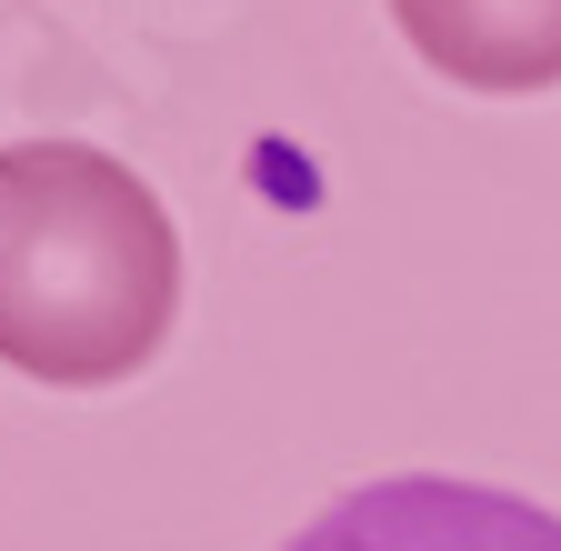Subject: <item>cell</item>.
<instances>
[{
    "label": "cell",
    "instance_id": "6da1fadb",
    "mask_svg": "<svg viewBox=\"0 0 561 551\" xmlns=\"http://www.w3.org/2000/svg\"><path fill=\"white\" fill-rule=\"evenodd\" d=\"M181 231L161 191L91 141L0 151V371L111 391L171 341Z\"/></svg>",
    "mask_w": 561,
    "mask_h": 551
},
{
    "label": "cell",
    "instance_id": "3957f363",
    "mask_svg": "<svg viewBox=\"0 0 561 551\" xmlns=\"http://www.w3.org/2000/svg\"><path fill=\"white\" fill-rule=\"evenodd\" d=\"M401 41L461 91H551L561 81V0H391Z\"/></svg>",
    "mask_w": 561,
    "mask_h": 551
},
{
    "label": "cell",
    "instance_id": "7a4b0ae2",
    "mask_svg": "<svg viewBox=\"0 0 561 551\" xmlns=\"http://www.w3.org/2000/svg\"><path fill=\"white\" fill-rule=\"evenodd\" d=\"M291 551H561V512L491 492V481L401 471V481H362L331 512H311Z\"/></svg>",
    "mask_w": 561,
    "mask_h": 551
}]
</instances>
